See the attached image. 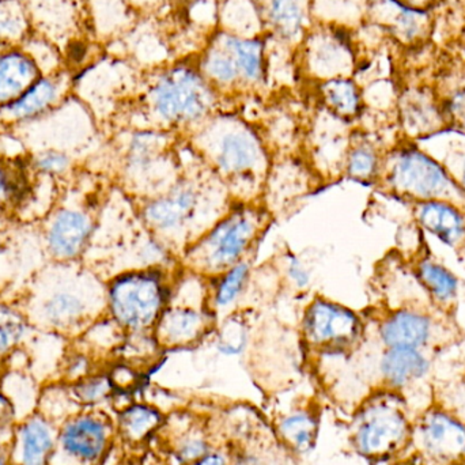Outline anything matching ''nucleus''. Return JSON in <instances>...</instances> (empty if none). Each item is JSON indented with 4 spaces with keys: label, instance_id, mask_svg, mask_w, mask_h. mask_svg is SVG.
I'll use <instances>...</instances> for the list:
<instances>
[{
    "label": "nucleus",
    "instance_id": "nucleus-1",
    "mask_svg": "<svg viewBox=\"0 0 465 465\" xmlns=\"http://www.w3.org/2000/svg\"><path fill=\"white\" fill-rule=\"evenodd\" d=\"M35 331L79 338L106 314V282L79 262H49L35 270L16 298Z\"/></svg>",
    "mask_w": 465,
    "mask_h": 465
},
{
    "label": "nucleus",
    "instance_id": "nucleus-2",
    "mask_svg": "<svg viewBox=\"0 0 465 465\" xmlns=\"http://www.w3.org/2000/svg\"><path fill=\"white\" fill-rule=\"evenodd\" d=\"M221 98L195 60H182L154 68L146 81L143 105L153 127L193 133L218 114Z\"/></svg>",
    "mask_w": 465,
    "mask_h": 465
},
{
    "label": "nucleus",
    "instance_id": "nucleus-3",
    "mask_svg": "<svg viewBox=\"0 0 465 465\" xmlns=\"http://www.w3.org/2000/svg\"><path fill=\"white\" fill-rule=\"evenodd\" d=\"M191 134L201 157L223 182L254 187L257 179L265 176L267 150L253 125L215 114Z\"/></svg>",
    "mask_w": 465,
    "mask_h": 465
},
{
    "label": "nucleus",
    "instance_id": "nucleus-4",
    "mask_svg": "<svg viewBox=\"0 0 465 465\" xmlns=\"http://www.w3.org/2000/svg\"><path fill=\"white\" fill-rule=\"evenodd\" d=\"M267 225V210L242 201L229 207L207 231L183 249L190 272L213 279L246 259Z\"/></svg>",
    "mask_w": 465,
    "mask_h": 465
},
{
    "label": "nucleus",
    "instance_id": "nucleus-5",
    "mask_svg": "<svg viewBox=\"0 0 465 465\" xmlns=\"http://www.w3.org/2000/svg\"><path fill=\"white\" fill-rule=\"evenodd\" d=\"M414 418L404 395L374 391L352 415L350 444L365 460L393 463L411 450Z\"/></svg>",
    "mask_w": 465,
    "mask_h": 465
},
{
    "label": "nucleus",
    "instance_id": "nucleus-6",
    "mask_svg": "<svg viewBox=\"0 0 465 465\" xmlns=\"http://www.w3.org/2000/svg\"><path fill=\"white\" fill-rule=\"evenodd\" d=\"M169 268H130L106 282V316L125 333L150 335L173 289Z\"/></svg>",
    "mask_w": 465,
    "mask_h": 465
},
{
    "label": "nucleus",
    "instance_id": "nucleus-7",
    "mask_svg": "<svg viewBox=\"0 0 465 465\" xmlns=\"http://www.w3.org/2000/svg\"><path fill=\"white\" fill-rule=\"evenodd\" d=\"M204 185L196 180L179 179L165 191L146 198L142 203L141 218L147 231L163 238L173 248L183 249L196 238L193 229L206 212Z\"/></svg>",
    "mask_w": 465,
    "mask_h": 465
},
{
    "label": "nucleus",
    "instance_id": "nucleus-8",
    "mask_svg": "<svg viewBox=\"0 0 465 465\" xmlns=\"http://www.w3.org/2000/svg\"><path fill=\"white\" fill-rule=\"evenodd\" d=\"M116 442L114 417L104 409H81L60 423L52 465H103Z\"/></svg>",
    "mask_w": 465,
    "mask_h": 465
},
{
    "label": "nucleus",
    "instance_id": "nucleus-9",
    "mask_svg": "<svg viewBox=\"0 0 465 465\" xmlns=\"http://www.w3.org/2000/svg\"><path fill=\"white\" fill-rule=\"evenodd\" d=\"M411 455L426 465H465V420L433 404L414 418Z\"/></svg>",
    "mask_w": 465,
    "mask_h": 465
},
{
    "label": "nucleus",
    "instance_id": "nucleus-10",
    "mask_svg": "<svg viewBox=\"0 0 465 465\" xmlns=\"http://www.w3.org/2000/svg\"><path fill=\"white\" fill-rule=\"evenodd\" d=\"M360 316L351 309L325 297H314L306 305L301 333L309 350L336 354L351 350L362 336Z\"/></svg>",
    "mask_w": 465,
    "mask_h": 465
},
{
    "label": "nucleus",
    "instance_id": "nucleus-11",
    "mask_svg": "<svg viewBox=\"0 0 465 465\" xmlns=\"http://www.w3.org/2000/svg\"><path fill=\"white\" fill-rule=\"evenodd\" d=\"M172 135V131L146 127L136 128L128 136L123 158L124 177L138 190H147L146 198L163 193L160 184L166 179L163 168L171 165Z\"/></svg>",
    "mask_w": 465,
    "mask_h": 465
},
{
    "label": "nucleus",
    "instance_id": "nucleus-12",
    "mask_svg": "<svg viewBox=\"0 0 465 465\" xmlns=\"http://www.w3.org/2000/svg\"><path fill=\"white\" fill-rule=\"evenodd\" d=\"M297 49L303 71L317 82L349 76L354 63L346 33L330 22L313 21Z\"/></svg>",
    "mask_w": 465,
    "mask_h": 465
},
{
    "label": "nucleus",
    "instance_id": "nucleus-13",
    "mask_svg": "<svg viewBox=\"0 0 465 465\" xmlns=\"http://www.w3.org/2000/svg\"><path fill=\"white\" fill-rule=\"evenodd\" d=\"M94 231V218L84 207H54L43 223V245L49 262H79L86 253Z\"/></svg>",
    "mask_w": 465,
    "mask_h": 465
},
{
    "label": "nucleus",
    "instance_id": "nucleus-14",
    "mask_svg": "<svg viewBox=\"0 0 465 465\" xmlns=\"http://www.w3.org/2000/svg\"><path fill=\"white\" fill-rule=\"evenodd\" d=\"M387 182L393 190L425 202L440 201L455 190L445 169L418 150H403L391 158Z\"/></svg>",
    "mask_w": 465,
    "mask_h": 465
},
{
    "label": "nucleus",
    "instance_id": "nucleus-15",
    "mask_svg": "<svg viewBox=\"0 0 465 465\" xmlns=\"http://www.w3.org/2000/svg\"><path fill=\"white\" fill-rule=\"evenodd\" d=\"M215 330V314L209 300L183 301L172 292L168 306L161 314L153 336L161 349H183L203 341Z\"/></svg>",
    "mask_w": 465,
    "mask_h": 465
},
{
    "label": "nucleus",
    "instance_id": "nucleus-16",
    "mask_svg": "<svg viewBox=\"0 0 465 465\" xmlns=\"http://www.w3.org/2000/svg\"><path fill=\"white\" fill-rule=\"evenodd\" d=\"M70 87L67 71L44 74L18 98L0 106V125L18 128L46 116L67 100Z\"/></svg>",
    "mask_w": 465,
    "mask_h": 465
},
{
    "label": "nucleus",
    "instance_id": "nucleus-17",
    "mask_svg": "<svg viewBox=\"0 0 465 465\" xmlns=\"http://www.w3.org/2000/svg\"><path fill=\"white\" fill-rule=\"evenodd\" d=\"M155 437L173 465L193 463L218 447L214 444L210 426L190 412L166 415L165 423Z\"/></svg>",
    "mask_w": 465,
    "mask_h": 465
},
{
    "label": "nucleus",
    "instance_id": "nucleus-18",
    "mask_svg": "<svg viewBox=\"0 0 465 465\" xmlns=\"http://www.w3.org/2000/svg\"><path fill=\"white\" fill-rule=\"evenodd\" d=\"M59 425L33 411L19 420L14 428L11 456L16 465H52L57 447Z\"/></svg>",
    "mask_w": 465,
    "mask_h": 465
},
{
    "label": "nucleus",
    "instance_id": "nucleus-19",
    "mask_svg": "<svg viewBox=\"0 0 465 465\" xmlns=\"http://www.w3.org/2000/svg\"><path fill=\"white\" fill-rule=\"evenodd\" d=\"M265 35L287 48L300 45L313 24L312 0H254Z\"/></svg>",
    "mask_w": 465,
    "mask_h": 465
},
{
    "label": "nucleus",
    "instance_id": "nucleus-20",
    "mask_svg": "<svg viewBox=\"0 0 465 465\" xmlns=\"http://www.w3.org/2000/svg\"><path fill=\"white\" fill-rule=\"evenodd\" d=\"M166 415L154 404L131 401L114 415L117 444L135 450L149 445L165 423Z\"/></svg>",
    "mask_w": 465,
    "mask_h": 465
},
{
    "label": "nucleus",
    "instance_id": "nucleus-21",
    "mask_svg": "<svg viewBox=\"0 0 465 465\" xmlns=\"http://www.w3.org/2000/svg\"><path fill=\"white\" fill-rule=\"evenodd\" d=\"M320 415L314 407H294L283 412L273 426V436L294 458L308 456L316 448Z\"/></svg>",
    "mask_w": 465,
    "mask_h": 465
},
{
    "label": "nucleus",
    "instance_id": "nucleus-22",
    "mask_svg": "<svg viewBox=\"0 0 465 465\" xmlns=\"http://www.w3.org/2000/svg\"><path fill=\"white\" fill-rule=\"evenodd\" d=\"M430 371V362L418 349H387L380 361L382 388L403 391L425 379Z\"/></svg>",
    "mask_w": 465,
    "mask_h": 465
},
{
    "label": "nucleus",
    "instance_id": "nucleus-23",
    "mask_svg": "<svg viewBox=\"0 0 465 465\" xmlns=\"http://www.w3.org/2000/svg\"><path fill=\"white\" fill-rule=\"evenodd\" d=\"M41 75L37 63L21 46H5L0 54V106L18 98Z\"/></svg>",
    "mask_w": 465,
    "mask_h": 465
},
{
    "label": "nucleus",
    "instance_id": "nucleus-24",
    "mask_svg": "<svg viewBox=\"0 0 465 465\" xmlns=\"http://www.w3.org/2000/svg\"><path fill=\"white\" fill-rule=\"evenodd\" d=\"M368 13L371 21L404 41L422 37L428 26L425 11L407 7L398 0H371Z\"/></svg>",
    "mask_w": 465,
    "mask_h": 465
},
{
    "label": "nucleus",
    "instance_id": "nucleus-25",
    "mask_svg": "<svg viewBox=\"0 0 465 465\" xmlns=\"http://www.w3.org/2000/svg\"><path fill=\"white\" fill-rule=\"evenodd\" d=\"M430 332V322L415 312H396L380 325V338L387 349L420 350L428 343Z\"/></svg>",
    "mask_w": 465,
    "mask_h": 465
},
{
    "label": "nucleus",
    "instance_id": "nucleus-26",
    "mask_svg": "<svg viewBox=\"0 0 465 465\" xmlns=\"http://www.w3.org/2000/svg\"><path fill=\"white\" fill-rule=\"evenodd\" d=\"M29 160L0 155V217L21 209L33 188Z\"/></svg>",
    "mask_w": 465,
    "mask_h": 465
},
{
    "label": "nucleus",
    "instance_id": "nucleus-27",
    "mask_svg": "<svg viewBox=\"0 0 465 465\" xmlns=\"http://www.w3.org/2000/svg\"><path fill=\"white\" fill-rule=\"evenodd\" d=\"M231 465H297V458L268 434H252L231 445Z\"/></svg>",
    "mask_w": 465,
    "mask_h": 465
},
{
    "label": "nucleus",
    "instance_id": "nucleus-28",
    "mask_svg": "<svg viewBox=\"0 0 465 465\" xmlns=\"http://www.w3.org/2000/svg\"><path fill=\"white\" fill-rule=\"evenodd\" d=\"M418 221L447 245H456L465 235L463 215L447 202H423L418 209Z\"/></svg>",
    "mask_w": 465,
    "mask_h": 465
},
{
    "label": "nucleus",
    "instance_id": "nucleus-29",
    "mask_svg": "<svg viewBox=\"0 0 465 465\" xmlns=\"http://www.w3.org/2000/svg\"><path fill=\"white\" fill-rule=\"evenodd\" d=\"M217 29L241 37L267 35L254 0H217Z\"/></svg>",
    "mask_w": 465,
    "mask_h": 465
},
{
    "label": "nucleus",
    "instance_id": "nucleus-30",
    "mask_svg": "<svg viewBox=\"0 0 465 465\" xmlns=\"http://www.w3.org/2000/svg\"><path fill=\"white\" fill-rule=\"evenodd\" d=\"M210 281L209 303L215 316L221 312L232 311L251 281V262L242 260Z\"/></svg>",
    "mask_w": 465,
    "mask_h": 465
},
{
    "label": "nucleus",
    "instance_id": "nucleus-31",
    "mask_svg": "<svg viewBox=\"0 0 465 465\" xmlns=\"http://www.w3.org/2000/svg\"><path fill=\"white\" fill-rule=\"evenodd\" d=\"M317 92L324 108L338 119H354L361 112L362 97L357 84L349 76L319 82Z\"/></svg>",
    "mask_w": 465,
    "mask_h": 465
},
{
    "label": "nucleus",
    "instance_id": "nucleus-32",
    "mask_svg": "<svg viewBox=\"0 0 465 465\" xmlns=\"http://www.w3.org/2000/svg\"><path fill=\"white\" fill-rule=\"evenodd\" d=\"M35 328L30 324L18 301L0 294V363L22 349Z\"/></svg>",
    "mask_w": 465,
    "mask_h": 465
},
{
    "label": "nucleus",
    "instance_id": "nucleus-33",
    "mask_svg": "<svg viewBox=\"0 0 465 465\" xmlns=\"http://www.w3.org/2000/svg\"><path fill=\"white\" fill-rule=\"evenodd\" d=\"M95 33L114 37L127 32L138 18L124 0H87Z\"/></svg>",
    "mask_w": 465,
    "mask_h": 465
},
{
    "label": "nucleus",
    "instance_id": "nucleus-34",
    "mask_svg": "<svg viewBox=\"0 0 465 465\" xmlns=\"http://www.w3.org/2000/svg\"><path fill=\"white\" fill-rule=\"evenodd\" d=\"M32 35V19L25 0H0V45L21 46Z\"/></svg>",
    "mask_w": 465,
    "mask_h": 465
},
{
    "label": "nucleus",
    "instance_id": "nucleus-35",
    "mask_svg": "<svg viewBox=\"0 0 465 465\" xmlns=\"http://www.w3.org/2000/svg\"><path fill=\"white\" fill-rule=\"evenodd\" d=\"M75 403L81 409H103L114 401V391L108 371H97L73 384H67Z\"/></svg>",
    "mask_w": 465,
    "mask_h": 465
},
{
    "label": "nucleus",
    "instance_id": "nucleus-36",
    "mask_svg": "<svg viewBox=\"0 0 465 465\" xmlns=\"http://www.w3.org/2000/svg\"><path fill=\"white\" fill-rule=\"evenodd\" d=\"M81 407L75 403L71 396L68 385L64 382H51L41 388L38 396L37 411L45 415L49 420L60 425L63 420H67L74 412L79 411Z\"/></svg>",
    "mask_w": 465,
    "mask_h": 465
},
{
    "label": "nucleus",
    "instance_id": "nucleus-37",
    "mask_svg": "<svg viewBox=\"0 0 465 465\" xmlns=\"http://www.w3.org/2000/svg\"><path fill=\"white\" fill-rule=\"evenodd\" d=\"M27 160L35 176L44 179H64L75 166V157L59 149L35 150L30 152Z\"/></svg>",
    "mask_w": 465,
    "mask_h": 465
},
{
    "label": "nucleus",
    "instance_id": "nucleus-38",
    "mask_svg": "<svg viewBox=\"0 0 465 465\" xmlns=\"http://www.w3.org/2000/svg\"><path fill=\"white\" fill-rule=\"evenodd\" d=\"M249 343V327L243 317L232 314L225 319L215 338V349L223 357H240Z\"/></svg>",
    "mask_w": 465,
    "mask_h": 465
},
{
    "label": "nucleus",
    "instance_id": "nucleus-39",
    "mask_svg": "<svg viewBox=\"0 0 465 465\" xmlns=\"http://www.w3.org/2000/svg\"><path fill=\"white\" fill-rule=\"evenodd\" d=\"M347 176L355 182H371L380 172V158L376 149L369 143H357L350 147L346 155Z\"/></svg>",
    "mask_w": 465,
    "mask_h": 465
},
{
    "label": "nucleus",
    "instance_id": "nucleus-40",
    "mask_svg": "<svg viewBox=\"0 0 465 465\" xmlns=\"http://www.w3.org/2000/svg\"><path fill=\"white\" fill-rule=\"evenodd\" d=\"M420 276L426 289L440 301H450L458 292V279L447 268L436 262H425L420 265Z\"/></svg>",
    "mask_w": 465,
    "mask_h": 465
},
{
    "label": "nucleus",
    "instance_id": "nucleus-41",
    "mask_svg": "<svg viewBox=\"0 0 465 465\" xmlns=\"http://www.w3.org/2000/svg\"><path fill=\"white\" fill-rule=\"evenodd\" d=\"M406 124L417 133H426L440 124V114L436 106L422 95L406 98L403 108Z\"/></svg>",
    "mask_w": 465,
    "mask_h": 465
},
{
    "label": "nucleus",
    "instance_id": "nucleus-42",
    "mask_svg": "<svg viewBox=\"0 0 465 465\" xmlns=\"http://www.w3.org/2000/svg\"><path fill=\"white\" fill-rule=\"evenodd\" d=\"M97 371L100 369H95L94 355L84 349L71 350L63 354L59 366V381L73 384Z\"/></svg>",
    "mask_w": 465,
    "mask_h": 465
},
{
    "label": "nucleus",
    "instance_id": "nucleus-43",
    "mask_svg": "<svg viewBox=\"0 0 465 465\" xmlns=\"http://www.w3.org/2000/svg\"><path fill=\"white\" fill-rule=\"evenodd\" d=\"M16 270V254L10 240L0 232V294L7 289Z\"/></svg>",
    "mask_w": 465,
    "mask_h": 465
},
{
    "label": "nucleus",
    "instance_id": "nucleus-44",
    "mask_svg": "<svg viewBox=\"0 0 465 465\" xmlns=\"http://www.w3.org/2000/svg\"><path fill=\"white\" fill-rule=\"evenodd\" d=\"M284 271H286L287 279H289L290 283L292 284L294 289L303 292V290L309 289V286H311V271L306 267L305 262L300 257L295 256V254H289L286 257Z\"/></svg>",
    "mask_w": 465,
    "mask_h": 465
},
{
    "label": "nucleus",
    "instance_id": "nucleus-45",
    "mask_svg": "<svg viewBox=\"0 0 465 465\" xmlns=\"http://www.w3.org/2000/svg\"><path fill=\"white\" fill-rule=\"evenodd\" d=\"M128 7L138 15V18L143 16L157 15L171 0H124Z\"/></svg>",
    "mask_w": 465,
    "mask_h": 465
},
{
    "label": "nucleus",
    "instance_id": "nucleus-46",
    "mask_svg": "<svg viewBox=\"0 0 465 465\" xmlns=\"http://www.w3.org/2000/svg\"><path fill=\"white\" fill-rule=\"evenodd\" d=\"M188 465H231V448L228 445H218L204 458Z\"/></svg>",
    "mask_w": 465,
    "mask_h": 465
},
{
    "label": "nucleus",
    "instance_id": "nucleus-47",
    "mask_svg": "<svg viewBox=\"0 0 465 465\" xmlns=\"http://www.w3.org/2000/svg\"><path fill=\"white\" fill-rule=\"evenodd\" d=\"M16 423V412L13 401L0 388V426H14Z\"/></svg>",
    "mask_w": 465,
    "mask_h": 465
},
{
    "label": "nucleus",
    "instance_id": "nucleus-48",
    "mask_svg": "<svg viewBox=\"0 0 465 465\" xmlns=\"http://www.w3.org/2000/svg\"><path fill=\"white\" fill-rule=\"evenodd\" d=\"M448 114L459 124L465 125V90L456 93L450 101Z\"/></svg>",
    "mask_w": 465,
    "mask_h": 465
},
{
    "label": "nucleus",
    "instance_id": "nucleus-49",
    "mask_svg": "<svg viewBox=\"0 0 465 465\" xmlns=\"http://www.w3.org/2000/svg\"><path fill=\"white\" fill-rule=\"evenodd\" d=\"M11 445H0V465H13Z\"/></svg>",
    "mask_w": 465,
    "mask_h": 465
},
{
    "label": "nucleus",
    "instance_id": "nucleus-50",
    "mask_svg": "<svg viewBox=\"0 0 465 465\" xmlns=\"http://www.w3.org/2000/svg\"><path fill=\"white\" fill-rule=\"evenodd\" d=\"M391 465H426L423 464L417 456L410 455L404 456V458L399 459V460L393 461Z\"/></svg>",
    "mask_w": 465,
    "mask_h": 465
},
{
    "label": "nucleus",
    "instance_id": "nucleus-51",
    "mask_svg": "<svg viewBox=\"0 0 465 465\" xmlns=\"http://www.w3.org/2000/svg\"><path fill=\"white\" fill-rule=\"evenodd\" d=\"M401 5H407V7L415 8V10H423L426 5L431 2V0H398Z\"/></svg>",
    "mask_w": 465,
    "mask_h": 465
},
{
    "label": "nucleus",
    "instance_id": "nucleus-52",
    "mask_svg": "<svg viewBox=\"0 0 465 465\" xmlns=\"http://www.w3.org/2000/svg\"><path fill=\"white\" fill-rule=\"evenodd\" d=\"M195 0H171V3H176V5H191Z\"/></svg>",
    "mask_w": 465,
    "mask_h": 465
},
{
    "label": "nucleus",
    "instance_id": "nucleus-53",
    "mask_svg": "<svg viewBox=\"0 0 465 465\" xmlns=\"http://www.w3.org/2000/svg\"><path fill=\"white\" fill-rule=\"evenodd\" d=\"M463 179H464V182H465V163H464V166H463Z\"/></svg>",
    "mask_w": 465,
    "mask_h": 465
},
{
    "label": "nucleus",
    "instance_id": "nucleus-54",
    "mask_svg": "<svg viewBox=\"0 0 465 465\" xmlns=\"http://www.w3.org/2000/svg\"><path fill=\"white\" fill-rule=\"evenodd\" d=\"M5 45H0V54H2V51H3V49H5Z\"/></svg>",
    "mask_w": 465,
    "mask_h": 465
},
{
    "label": "nucleus",
    "instance_id": "nucleus-55",
    "mask_svg": "<svg viewBox=\"0 0 465 465\" xmlns=\"http://www.w3.org/2000/svg\"><path fill=\"white\" fill-rule=\"evenodd\" d=\"M13 465H16V464H13Z\"/></svg>",
    "mask_w": 465,
    "mask_h": 465
},
{
    "label": "nucleus",
    "instance_id": "nucleus-56",
    "mask_svg": "<svg viewBox=\"0 0 465 465\" xmlns=\"http://www.w3.org/2000/svg\"><path fill=\"white\" fill-rule=\"evenodd\" d=\"M134 465H136V464H134Z\"/></svg>",
    "mask_w": 465,
    "mask_h": 465
}]
</instances>
